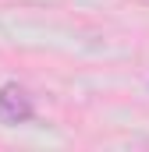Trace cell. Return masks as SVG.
<instances>
[{
  "mask_svg": "<svg viewBox=\"0 0 149 152\" xmlns=\"http://www.w3.org/2000/svg\"><path fill=\"white\" fill-rule=\"evenodd\" d=\"M32 96L21 88V85H4L0 88V124H25L32 120Z\"/></svg>",
  "mask_w": 149,
  "mask_h": 152,
  "instance_id": "cell-1",
  "label": "cell"
}]
</instances>
